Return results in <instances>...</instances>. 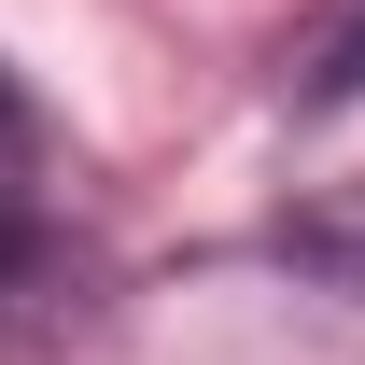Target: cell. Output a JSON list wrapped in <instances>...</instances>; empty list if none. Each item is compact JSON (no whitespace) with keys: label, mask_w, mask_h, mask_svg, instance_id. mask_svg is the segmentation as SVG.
Returning <instances> with one entry per match:
<instances>
[{"label":"cell","mask_w":365,"mask_h":365,"mask_svg":"<svg viewBox=\"0 0 365 365\" xmlns=\"http://www.w3.org/2000/svg\"><path fill=\"white\" fill-rule=\"evenodd\" d=\"M29 211H43V127H29V98L0 85V253L29 239Z\"/></svg>","instance_id":"obj_1"},{"label":"cell","mask_w":365,"mask_h":365,"mask_svg":"<svg viewBox=\"0 0 365 365\" xmlns=\"http://www.w3.org/2000/svg\"><path fill=\"white\" fill-rule=\"evenodd\" d=\"M309 98H365V14L323 43V71H309Z\"/></svg>","instance_id":"obj_2"}]
</instances>
